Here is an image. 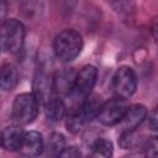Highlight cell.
<instances>
[{"label":"cell","mask_w":158,"mask_h":158,"mask_svg":"<svg viewBox=\"0 0 158 158\" xmlns=\"http://www.w3.org/2000/svg\"><path fill=\"white\" fill-rule=\"evenodd\" d=\"M53 47L57 58L64 63H69L80 54L83 49V37L78 31L67 28L56 36Z\"/></svg>","instance_id":"6da1fadb"},{"label":"cell","mask_w":158,"mask_h":158,"mask_svg":"<svg viewBox=\"0 0 158 158\" xmlns=\"http://www.w3.org/2000/svg\"><path fill=\"white\" fill-rule=\"evenodd\" d=\"M1 48L5 52L17 53L25 41V26L16 19H7L1 23Z\"/></svg>","instance_id":"7a4b0ae2"},{"label":"cell","mask_w":158,"mask_h":158,"mask_svg":"<svg viewBox=\"0 0 158 158\" xmlns=\"http://www.w3.org/2000/svg\"><path fill=\"white\" fill-rule=\"evenodd\" d=\"M38 100L33 93L19 94L12 104V117L21 125L31 123L38 114Z\"/></svg>","instance_id":"3957f363"},{"label":"cell","mask_w":158,"mask_h":158,"mask_svg":"<svg viewBox=\"0 0 158 158\" xmlns=\"http://www.w3.org/2000/svg\"><path fill=\"white\" fill-rule=\"evenodd\" d=\"M137 88V77L131 67H120L112 77V90L118 99H128Z\"/></svg>","instance_id":"277c9868"},{"label":"cell","mask_w":158,"mask_h":158,"mask_svg":"<svg viewBox=\"0 0 158 158\" xmlns=\"http://www.w3.org/2000/svg\"><path fill=\"white\" fill-rule=\"evenodd\" d=\"M98 78V69L94 65H84L77 74H75V80L73 85L72 94L77 99H81L83 101L90 96L91 90L96 83Z\"/></svg>","instance_id":"5b68a950"},{"label":"cell","mask_w":158,"mask_h":158,"mask_svg":"<svg viewBox=\"0 0 158 158\" xmlns=\"http://www.w3.org/2000/svg\"><path fill=\"white\" fill-rule=\"evenodd\" d=\"M127 105L123 99H111L106 102H104V105L101 106V110L98 115V120L106 126H114L116 123H120V121L122 120L126 110H127Z\"/></svg>","instance_id":"8992f818"},{"label":"cell","mask_w":158,"mask_h":158,"mask_svg":"<svg viewBox=\"0 0 158 158\" xmlns=\"http://www.w3.org/2000/svg\"><path fill=\"white\" fill-rule=\"evenodd\" d=\"M147 109L142 104H135L127 107L122 120L120 121V126L122 132L135 131L147 117Z\"/></svg>","instance_id":"52a82bcc"},{"label":"cell","mask_w":158,"mask_h":158,"mask_svg":"<svg viewBox=\"0 0 158 158\" xmlns=\"http://www.w3.org/2000/svg\"><path fill=\"white\" fill-rule=\"evenodd\" d=\"M20 154L25 158H37L44 151V143L42 135L37 131H30L25 133L22 144L20 147Z\"/></svg>","instance_id":"ba28073f"},{"label":"cell","mask_w":158,"mask_h":158,"mask_svg":"<svg viewBox=\"0 0 158 158\" xmlns=\"http://www.w3.org/2000/svg\"><path fill=\"white\" fill-rule=\"evenodd\" d=\"M23 137H25V132L20 126L11 125V126L5 127L2 130V135H1L2 148L9 152L19 151L22 144Z\"/></svg>","instance_id":"9c48e42d"},{"label":"cell","mask_w":158,"mask_h":158,"mask_svg":"<svg viewBox=\"0 0 158 158\" xmlns=\"http://www.w3.org/2000/svg\"><path fill=\"white\" fill-rule=\"evenodd\" d=\"M102 105H104V102H102V100H101L100 96H98V95H90L89 98H86L81 102V105L75 111L78 112V115L80 116V118L86 125L93 118L98 117V115H99Z\"/></svg>","instance_id":"30bf717a"},{"label":"cell","mask_w":158,"mask_h":158,"mask_svg":"<svg viewBox=\"0 0 158 158\" xmlns=\"http://www.w3.org/2000/svg\"><path fill=\"white\" fill-rule=\"evenodd\" d=\"M33 94L37 98L38 102H43L46 104L48 100H51L52 98H49L51 95V90L54 89L53 88V80L51 81L46 75L43 74H37L35 78V83H33Z\"/></svg>","instance_id":"8fae6325"},{"label":"cell","mask_w":158,"mask_h":158,"mask_svg":"<svg viewBox=\"0 0 158 158\" xmlns=\"http://www.w3.org/2000/svg\"><path fill=\"white\" fill-rule=\"evenodd\" d=\"M44 115L48 121L58 122L65 115V105L58 98H52L44 104Z\"/></svg>","instance_id":"7c38bea8"},{"label":"cell","mask_w":158,"mask_h":158,"mask_svg":"<svg viewBox=\"0 0 158 158\" xmlns=\"http://www.w3.org/2000/svg\"><path fill=\"white\" fill-rule=\"evenodd\" d=\"M19 81V73L14 64H4L0 72V86L2 90H12Z\"/></svg>","instance_id":"4fadbf2b"},{"label":"cell","mask_w":158,"mask_h":158,"mask_svg":"<svg viewBox=\"0 0 158 158\" xmlns=\"http://www.w3.org/2000/svg\"><path fill=\"white\" fill-rule=\"evenodd\" d=\"M114 152L112 142L105 138H98L90 148L89 158H111Z\"/></svg>","instance_id":"5bb4252c"},{"label":"cell","mask_w":158,"mask_h":158,"mask_svg":"<svg viewBox=\"0 0 158 158\" xmlns=\"http://www.w3.org/2000/svg\"><path fill=\"white\" fill-rule=\"evenodd\" d=\"M64 148H65V138L62 133L58 132H53L49 136L47 141V146L44 147L47 154L53 158H58V156L62 153Z\"/></svg>","instance_id":"9a60e30c"},{"label":"cell","mask_w":158,"mask_h":158,"mask_svg":"<svg viewBox=\"0 0 158 158\" xmlns=\"http://www.w3.org/2000/svg\"><path fill=\"white\" fill-rule=\"evenodd\" d=\"M144 158H158V136H153L143 146Z\"/></svg>","instance_id":"2e32d148"},{"label":"cell","mask_w":158,"mask_h":158,"mask_svg":"<svg viewBox=\"0 0 158 158\" xmlns=\"http://www.w3.org/2000/svg\"><path fill=\"white\" fill-rule=\"evenodd\" d=\"M58 158H80V152L77 147L70 146V147H65L62 153L58 156Z\"/></svg>","instance_id":"e0dca14e"},{"label":"cell","mask_w":158,"mask_h":158,"mask_svg":"<svg viewBox=\"0 0 158 158\" xmlns=\"http://www.w3.org/2000/svg\"><path fill=\"white\" fill-rule=\"evenodd\" d=\"M149 126L152 130L158 132V105L153 109V111L149 115Z\"/></svg>","instance_id":"ac0fdd59"},{"label":"cell","mask_w":158,"mask_h":158,"mask_svg":"<svg viewBox=\"0 0 158 158\" xmlns=\"http://www.w3.org/2000/svg\"><path fill=\"white\" fill-rule=\"evenodd\" d=\"M151 28H152V36H153V38H154V42H156L157 47H158V16H156V17L153 19Z\"/></svg>","instance_id":"d6986e66"},{"label":"cell","mask_w":158,"mask_h":158,"mask_svg":"<svg viewBox=\"0 0 158 158\" xmlns=\"http://www.w3.org/2000/svg\"><path fill=\"white\" fill-rule=\"evenodd\" d=\"M0 6H1V19H2V22H4V21H5V20H4V16H5V11H6V10H5L6 4H5V2H1Z\"/></svg>","instance_id":"ffe728a7"}]
</instances>
